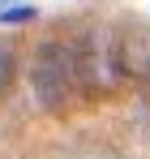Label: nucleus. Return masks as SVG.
<instances>
[{"mask_svg": "<svg viewBox=\"0 0 150 159\" xmlns=\"http://www.w3.org/2000/svg\"><path fill=\"white\" fill-rule=\"evenodd\" d=\"M30 86H34V99L47 112H69V103L82 90V78H77L73 65V48H64L60 39H47L34 48V60H30Z\"/></svg>", "mask_w": 150, "mask_h": 159, "instance_id": "f257e3e1", "label": "nucleus"}, {"mask_svg": "<svg viewBox=\"0 0 150 159\" xmlns=\"http://www.w3.org/2000/svg\"><path fill=\"white\" fill-rule=\"evenodd\" d=\"M73 65H77V78H82V90H95V95H107L116 82L125 78L116 39L103 34V30H86V34L77 39Z\"/></svg>", "mask_w": 150, "mask_h": 159, "instance_id": "f03ea898", "label": "nucleus"}, {"mask_svg": "<svg viewBox=\"0 0 150 159\" xmlns=\"http://www.w3.org/2000/svg\"><path fill=\"white\" fill-rule=\"evenodd\" d=\"M116 52L129 78H150V30H125L116 39Z\"/></svg>", "mask_w": 150, "mask_h": 159, "instance_id": "7ed1b4c3", "label": "nucleus"}, {"mask_svg": "<svg viewBox=\"0 0 150 159\" xmlns=\"http://www.w3.org/2000/svg\"><path fill=\"white\" fill-rule=\"evenodd\" d=\"M13 73H17V52H13V48H0V99L9 95Z\"/></svg>", "mask_w": 150, "mask_h": 159, "instance_id": "20e7f679", "label": "nucleus"}, {"mask_svg": "<svg viewBox=\"0 0 150 159\" xmlns=\"http://www.w3.org/2000/svg\"><path fill=\"white\" fill-rule=\"evenodd\" d=\"M30 17H34V9H4V13H0L4 26H22V22H30Z\"/></svg>", "mask_w": 150, "mask_h": 159, "instance_id": "39448f33", "label": "nucleus"}]
</instances>
